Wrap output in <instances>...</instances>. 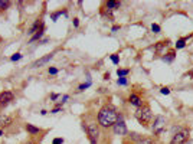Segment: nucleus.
<instances>
[{"mask_svg":"<svg viewBox=\"0 0 193 144\" xmlns=\"http://www.w3.org/2000/svg\"><path fill=\"white\" fill-rule=\"evenodd\" d=\"M89 85H91V82H87V84H82V85H79V91H84V89H87L89 87Z\"/></svg>","mask_w":193,"mask_h":144,"instance_id":"obj_25","label":"nucleus"},{"mask_svg":"<svg viewBox=\"0 0 193 144\" xmlns=\"http://www.w3.org/2000/svg\"><path fill=\"white\" fill-rule=\"evenodd\" d=\"M128 69H118V71H117V75H118V76H120V78H124V76H125V75H128Z\"/></svg>","mask_w":193,"mask_h":144,"instance_id":"obj_20","label":"nucleus"},{"mask_svg":"<svg viewBox=\"0 0 193 144\" xmlns=\"http://www.w3.org/2000/svg\"><path fill=\"white\" fill-rule=\"evenodd\" d=\"M1 134H3V131H1V130H0V136H1Z\"/></svg>","mask_w":193,"mask_h":144,"instance_id":"obj_37","label":"nucleus"},{"mask_svg":"<svg viewBox=\"0 0 193 144\" xmlns=\"http://www.w3.org/2000/svg\"><path fill=\"white\" fill-rule=\"evenodd\" d=\"M111 61L117 65V64H118V56H117V55H111Z\"/></svg>","mask_w":193,"mask_h":144,"instance_id":"obj_29","label":"nucleus"},{"mask_svg":"<svg viewBox=\"0 0 193 144\" xmlns=\"http://www.w3.org/2000/svg\"><path fill=\"white\" fill-rule=\"evenodd\" d=\"M53 58V53H49V55H46V56H43V58H40L39 61H36L35 64L32 65L33 68H40V66H43L45 64H48L49 61Z\"/></svg>","mask_w":193,"mask_h":144,"instance_id":"obj_9","label":"nucleus"},{"mask_svg":"<svg viewBox=\"0 0 193 144\" xmlns=\"http://www.w3.org/2000/svg\"><path fill=\"white\" fill-rule=\"evenodd\" d=\"M13 122V117L10 115H0V127H9Z\"/></svg>","mask_w":193,"mask_h":144,"instance_id":"obj_10","label":"nucleus"},{"mask_svg":"<svg viewBox=\"0 0 193 144\" xmlns=\"http://www.w3.org/2000/svg\"><path fill=\"white\" fill-rule=\"evenodd\" d=\"M69 96L68 95H62L61 96V101H59V104H64V102H66V99H68Z\"/></svg>","mask_w":193,"mask_h":144,"instance_id":"obj_28","label":"nucleus"},{"mask_svg":"<svg viewBox=\"0 0 193 144\" xmlns=\"http://www.w3.org/2000/svg\"><path fill=\"white\" fill-rule=\"evenodd\" d=\"M62 143H64V138H55L52 144H62Z\"/></svg>","mask_w":193,"mask_h":144,"instance_id":"obj_30","label":"nucleus"},{"mask_svg":"<svg viewBox=\"0 0 193 144\" xmlns=\"http://www.w3.org/2000/svg\"><path fill=\"white\" fill-rule=\"evenodd\" d=\"M10 59H12L13 62H15V61H19V59H22V55H20V53H15V55L12 56Z\"/></svg>","mask_w":193,"mask_h":144,"instance_id":"obj_23","label":"nucleus"},{"mask_svg":"<svg viewBox=\"0 0 193 144\" xmlns=\"http://www.w3.org/2000/svg\"><path fill=\"white\" fill-rule=\"evenodd\" d=\"M26 144H38V143H36L35 140H30V141H27V143H26Z\"/></svg>","mask_w":193,"mask_h":144,"instance_id":"obj_35","label":"nucleus"},{"mask_svg":"<svg viewBox=\"0 0 193 144\" xmlns=\"http://www.w3.org/2000/svg\"><path fill=\"white\" fill-rule=\"evenodd\" d=\"M56 73H58L56 68H49V75H56Z\"/></svg>","mask_w":193,"mask_h":144,"instance_id":"obj_27","label":"nucleus"},{"mask_svg":"<svg viewBox=\"0 0 193 144\" xmlns=\"http://www.w3.org/2000/svg\"><path fill=\"white\" fill-rule=\"evenodd\" d=\"M52 114H56V112H61V108H59V107H56V108H55V110H52Z\"/></svg>","mask_w":193,"mask_h":144,"instance_id":"obj_31","label":"nucleus"},{"mask_svg":"<svg viewBox=\"0 0 193 144\" xmlns=\"http://www.w3.org/2000/svg\"><path fill=\"white\" fill-rule=\"evenodd\" d=\"M13 98H15V95H13L12 91H3V92L0 94V107L9 105L13 101Z\"/></svg>","mask_w":193,"mask_h":144,"instance_id":"obj_7","label":"nucleus"},{"mask_svg":"<svg viewBox=\"0 0 193 144\" xmlns=\"http://www.w3.org/2000/svg\"><path fill=\"white\" fill-rule=\"evenodd\" d=\"M118 85H127V78H118Z\"/></svg>","mask_w":193,"mask_h":144,"instance_id":"obj_24","label":"nucleus"},{"mask_svg":"<svg viewBox=\"0 0 193 144\" xmlns=\"http://www.w3.org/2000/svg\"><path fill=\"white\" fill-rule=\"evenodd\" d=\"M189 76H190V78H192V79H193V69H192V71H190V72H189Z\"/></svg>","mask_w":193,"mask_h":144,"instance_id":"obj_36","label":"nucleus"},{"mask_svg":"<svg viewBox=\"0 0 193 144\" xmlns=\"http://www.w3.org/2000/svg\"><path fill=\"white\" fill-rule=\"evenodd\" d=\"M84 130L87 131L89 138V143L91 144H98V138H99V128H98V124L95 122H84L82 124Z\"/></svg>","mask_w":193,"mask_h":144,"instance_id":"obj_3","label":"nucleus"},{"mask_svg":"<svg viewBox=\"0 0 193 144\" xmlns=\"http://www.w3.org/2000/svg\"><path fill=\"white\" fill-rule=\"evenodd\" d=\"M73 26H75V27H78V26H79V22H78V19H73Z\"/></svg>","mask_w":193,"mask_h":144,"instance_id":"obj_32","label":"nucleus"},{"mask_svg":"<svg viewBox=\"0 0 193 144\" xmlns=\"http://www.w3.org/2000/svg\"><path fill=\"white\" fill-rule=\"evenodd\" d=\"M121 115L118 114L117 108L111 104H107L104 105L99 111H98V124L101 127L108 128V127H113L114 124L118 121Z\"/></svg>","mask_w":193,"mask_h":144,"instance_id":"obj_1","label":"nucleus"},{"mask_svg":"<svg viewBox=\"0 0 193 144\" xmlns=\"http://www.w3.org/2000/svg\"><path fill=\"white\" fill-rule=\"evenodd\" d=\"M151 30H153L154 33H160V26H159V24H156V23H153L151 24Z\"/></svg>","mask_w":193,"mask_h":144,"instance_id":"obj_22","label":"nucleus"},{"mask_svg":"<svg viewBox=\"0 0 193 144\" xmlns=\"http://www.w3.org/2000/svg\"><path fill=\"white\" fill-rule=\"evenodd\" d=\"M190 138V130L189 128H179L177 133L173 134L171 140H170V144H186Z\"/></svg>","mask_w":193,"mask_h":144,"instance_id":"obj_4","label":"nucleus"},{"mask_svg":"<svg viewBox=\"0 0 193 144\" xmlns=\"http://www.w3.org/2000/svg\"><path fill=\"white\" fill-rule=\"evenodd\" d=\"M136 144H156V143H154V140L148 138V137H141L138 141H136Z\"/></svg>","mask_w":193,"mask_h":144,"instance_id":"obj_15","label":"nucleus"},{"mask_svg":"<svg viewBox=\"0 0 193 144\" xmlns=\"http://www.w3.org/2000/svg\"><path fill=\"white\" fill-rule=\"evenodd\" d=\"M43 24V22H40V20H36L35 23L32 24V27H30V30H29V33H35V32H38V27H40Z\"/></svg>","mask_w":193,"mask_h":144,"instance_id":"obj_16","label":"nucleus"},{"mask_svg":"<svg viewBox=\"0 0 193 144\" xmlns=\"http://www.w3.org/2000/svg\"><path fill=\"white\" fill-rule=\"evenodd\" d=\"M186 40L187 38H182V39H179L176 42V49H183L186 46Z\"/></svg>","mask_w":193,"mask_h":144,"instance_id":"obj_17","label":"nucleus"},{"mask_svg":"<svg viewBox=\"0 0 193 144\" xmlns=\"http://www.w3.org/2000/svg\"><path fill=\"white\" fill-rule=\"evenodd\" d=\"M10 1L9 0H0V10H6V9L10 7Z\"/></svg>","mask_w":193,"mask_h":144,"instance_id":"obj_19","label":"nucleus"},{"mask_svg":"<svg viewBox=\"0 0 193 144\" xmlns=\"http://www.w3.org/2000/svg\"><path fill=\"white\" fill-rule=\"evenodd\" d=\"M160 92L163 94V95H169V94H170V89L164 87V88H161V89H160Z\"/></svg>","mask_w":193,"mask_h":144,"instance_id":"obj_26","label":"nucleus"},{"mask_svg":"<svg viewBox=\"0 0 193 144\" xmlns=\"http://www.w3.org/2000/svg\"><path fill=\"white\" fill-rule=\"evenodd\" d=\"M166 128V117L164 115H156L153 122H151V131L154 136H160Z\"/></svg>","mask_w":193,"mask_h":144,"instance_id":"obj_5","label":"nucleus"},{"mask_svg":"<svg viewBox=\"0 0 193 144\" xmlns=\"http://www.w3.org/2000/svg\"><path fill=\"white\" fill-rule=\"evenodd\" d=\"M61 15H66V12H65V10H59L58 13H53V15H52V20L55 22L58 19V16H61Z\"/></svg>","mask_w":193,"mask_h":144,"instance_id":"obj_21","label":"nucleus"},{"mask_svg":"<svg viewBox=\"0 0 193 144\" xmlns=\"http://www.w3.org/2000/svg\"><path fill=\"white\" fill-rule=\"evenodd\" d=\"M43 29H45V27H43V26H40V29H39V30H38V32H36V33H35V35L32 36V39H30V42H35V40H39L40 38L43 36Z\"/></svg>","mask_w":193,"mask_h":144,"instance_id":"obj_14","label":"nucleus"},{"mask_svg":"<svg viewBox=\"0 0 193 144\" xmlns=\"http://www.w3.org/2000/svg\"><path fill=\"white\" fill-rule=\"evenodd\" d=\"M56 98H59V95H56V94H53V95H50V99H56Z\"/></svg>","mask_w":193,"mask_h":144,"instance_id":"obj_33","label":"nucleus"},{"mask_svg":"<svg viewBox=\"0 0 193 144\" xmlns=\"http://www.w3.org/2000/svg\"><path fill=\"white\" fill-rule=\"evenodd\" d=\"M121 3L120 1H114V0H108V1H105V9H108V10H115V9H120Z\"/></svg>","mask_w":193,"mask_h":144,"instance_id":"obj_12","label":"nucleus"},{"mask_svg":"<svg viewBox=\"0 0 193 144\" xmlns=\"http://www.w3.org/2000/svg\"><path fill=\"white\" fill-rule=\"evenodd\" d=\"M174 56H176L174 50H170L169 53H167V56H163V61H166V62H171V61L174 59Z\"/></svg>","mask_w":193,"mask_h":144,"instance_id":"obj_18","label":"nucleus"},{"mask_svg":"<svg viewBox=\"0 0 193 144\" xmlns=\"http://www.w3.org/2000/svg\"><path fill=\"white\" fill-rule=\"evenodd\" d=\"M167 45H169V40H161V42H157V43H156V46H154V52H156V53H161V52H163V49L167 48Z\"/></svg>","mask_w":193,"mask_h":144,"instance_id":"obj_11","label":"nucleus"},{"mask_svg":"<svg viewBox=\"0 0 193 144\" xmlns=\"http://www.w3.org/2000/svg\"><path fill=\"white\" fill-rule=\"evenodd\" d=\"M128 102L131 105H134V107H137V108H140V107H143V99H141V96L137 95V94H131V95L128 96Z\"/></svg>","mask_w":193,"mask_h":144,"instance_id":"obj_8","label":"nucleus"},{"mask_svg":"<svg viewBox=\"0 0 193 144\" xmlns=\"http://www.w3.org/2000/svg\"><path fill=\"white\" fill-rule=\"evenodd\" d=\"M26 131L30 134V136H35V134H39L40 133V128H38V127H35L33 124H26Z\"/></svg>","mask_w":193,"mask_h":144,"instance_id":"obj_13","label":"nucleus"},{"mask_svg":"<svg viewBox=\"0 0 193 144\" xmlns=\"http://www.w3.org/2000/svg\"><path fill=\"white\" fill-rule=\"evenodd\" d=\"M118 29H120V26H114V27H113V29H111V30H113V32H117Z\"/></svg>","mask_w":193,"mask_h":144,"instance_id":"obj_34","label":"nucleus"},{"mask_svg":"<svg viewBox=\"0 0 193 144\" xmlns=\"http://www.w3.org/2000/svg\"><path fill=\"white\" fill-rule=\"evenodd\" d=\"M113 130L117 136H125V134H127V125H125V122H124V120H122L121 117L113 125Z\"/></svg>","mask_w":193,"mask_h":144,"instance_id":"obj_6","label":"nucleus"},{"mask_svg":"<svg viewBox=\"0 0 193 144\" xmlns=\"http://www.w3.org/2000/svg\"><path fill=\"white\" fill-rule=\"evenodd\" d=\"M134 117H136V120L143 127H148L153 122V111H151L150 105H147V104H144L143 107H140V108H137V111L134 112Z\"/></svg>","mask_w":193,"mask_h":144,"instance_id":"obj_2","label":"nucleus"}]
</instances>
